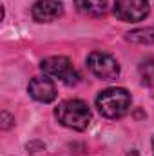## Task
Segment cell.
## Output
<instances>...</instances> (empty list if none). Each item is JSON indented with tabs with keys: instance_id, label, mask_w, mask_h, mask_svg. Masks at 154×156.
<instances>
[{
	"instance_id": "12",
	"label": "cell",
	"mask_w": 154,
	"mask_h": 156,
	"mask_svg": "<svg viewBox=\"0 0 154 156\" xmlns=\"http://www.w3.org/2000/svg\"><path fill=\"white\" fill-rule=\"evenodd\" d=\"M129 156H140V154H138L136 151H131V153H129Z\"/></svg>"
},
{
	"instance_id": "3",
	"label": "cell",
	"mask_w": 154,
	"mask_h": 156,
	"mask_svg": "<svg viewBox=\"0 0 154 156\" xmlns=\"http://www.w3.org/2000/svg\"><path fill=\"white\" fill-rule=\"evenodd\" d=\"M40 67H42V71L47 76L58 78L65 85H75L78 80H80L78 71L75 69L73 62L67 56H49V58L42 60Z\"/></svg>"
},
{
	"instance_id": "10",
	"label": "cell",
	"mask_w": 154,
	"mask_h": 156,
	"mask_svg": "<svg viewBox=\"0 0 154 156\" xmlns=\"http://www.w3.org/2000/svg\"><path fill=\"white\" fill-rule=\"evenodd\" d=\"M140 76H142V82L147 85L154 83V58H145L140 64Z\"/></svg>"
},
{
	"instance_id": "2",
	"label": "cell",
	"mask_w": 154,
	"mask_h": 156,
	"mask_svg": "<svg viewBox=\"0 0 154 156\" xmlns=\"http://www.w3.org/2000/svg\"><path fill=\"white\" fill-rule=\"evenodd\" d=\"M131 104H132L131 93L123 87L103 89L96 96V107H98L100 115L105 118H111V120L125 116L131 109Z\"/></svg>"
},
{
	"instance_id": "7",
	"label": "cell",
	"mask_w": 154,
	"mask_h": 156,
	"mask_svg": "<svg viewBox=\"0 0 154 156\" xmlns=\"http://www.w3.org/2000/svg\"><path fill=\"white\" fill-rule=\"evenodd\" d=\"M29 96L37 102L42 104H49L56 98V87L53 83V80L47 76H35L31 78L29 85H27Z\"/></svg>"
},
{
	"instance_id": "9",
	"label": "cell",
	"mask_w": 154,
	"mask_h": 156,
	"mask_svg": "<svg viewBox=\"0 0 154 156\" xmlns=\"http://www.w3.org/2000/svg\"><path fill=\"white\" fill-rule=\"evenodd\" d=\"M125 40L127 42H132V44H154V26L143 27V29L129 31L125 35Z\"/></svg>"
},
{
	"instance_id": "4",
	"label": "cell",
	"mask_w": 154,
	"mask_h": 156,
	"mask_svg": "<svg viewBox=\"0 0 154 156\" xmlns=\"http://www.w3.org/2000/svg\"><path fill=\"white\" fill-rule=\"evenodd\" d=\"M87 67L89 71L100 80L111 82L120 76V64L113 55L103 51H93L87 56Z\"/></svg>"
},
{
	"instance_id": "1",
	"label": "cell",
	"mask_w": 154,
	"mask_h": 156,
	"mask_svg": "<svg viewBox=\"0 0 154 156\" xmlns=\"http://www.w3.org/2000/svg\"><path fill=\"white\" fill-rule=\"evenodd\" d=\"M54 116L67 129L85 131L93 120V113L83 100L71 98V100H64L62 104H58V107L54 109Z\"/></svg>"
},
{
	"instance_id": "6",
	"label": "cell",
	"mask_w": 154,
	"mask_h": 156,
	"mask_svg": "<svg viewBox=\"0 0 154 156\" xmlns=\"http://www.w3.org/2000/svg\"><path fill=\"white\" fill-rule=\"evenodd\" d=\"M31 15L40 24L54 22L64 15V4L60 0H37L31 7Z\"/></svg>"
},
{
	"instance_id": "5",
	"label": "cell",
	"mask_w": 154,
	"mask_h": 156,
	"mask_svg": "<svg viewBox=\"0 0 154 156\" xmlns=\"http://www.w3.org/2000/svg\"><path fill=\"white\" fill-rule=\"evenodd\" d=\"M114 15L121 22H142L149 15L147 0H114Z\"/></svg>"
},
{
	"instance_id": "8",
	"label": "cell",
	"mask_w": 154,
	"mask_h": 156,
	"mask_svg": "<svg viewBox=\"0 0 154 156\" xmlns=\"http://www.w3.org/2000/svg\"><path fill=\"white\" fill-rule=\"evenodd\" d=\"M75 5L85 16H103L107 13V0H75Z\"/></svg>"
},
{
	"instance_id": "11",
	"label": "cell",
	"mask_w": 154,
	"mask_h": 156,
	"mask_svg": "<svg viewBox=\"0 0 154 156\" xmlns=\"http://www.w3.org/2000/svg\"><path fill=\"white\" fill-rule=\"evenodd\" d=\"M13 122H15V118L11 116L7 111H2V129H9L13 125Z\"/></svg>"
},
{
	"instance_id": "13",
	"label": "cell",
	"mask_w": 154,
	"mask_h": 156,
	"mask_svg": "<svg viewBox=\"0 0 154 156\" xmlns=\"http://www.w3.org/2000/svg\"><path fill=\"white\" fill-rule=\"evenodd\" d=\"M152 151H154V138H152Z\"/></svg>"
}]
</instances>
